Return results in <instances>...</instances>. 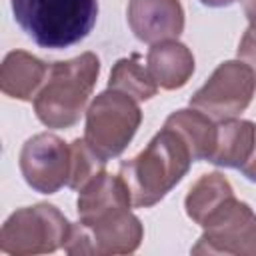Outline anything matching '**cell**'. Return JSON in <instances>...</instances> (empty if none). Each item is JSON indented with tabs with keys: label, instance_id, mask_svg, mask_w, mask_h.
<instances>
[{
	"label": "cell",
	"instance_id": "11",
	"mask_svg": "<svg viewBox=\"0 0 256 256\" xmlns=\"http://www.w3.org/2000/svg\"><path fill=\"white\" fill-rule=\"evenodd\" d=\"M146 62L150 76L164 90L182 88L194 74V56L190 48L178 40H162L152 44Z\"/></svg>",
	"mask_w": 256,
	"mask_h": 256
},
{
	"label": "cell",
	"instance_id": "15",
	"mask_svg": "<svg viewBox=\"0 0 256 256\" xmlns=\"http://www.w3.org/2000/svg\"><path fill=\"white\" fill-rule=\"evenodd\" d=\"M164 126L176 130L184 138L194 160H208L212 156L218 124H214V118H210L202 110L198 108L176 110L166 118Z\"/></svg>",
	"mask_w": 256,
	"mask_h": 256
},
{
	"label": "cell",
	"instance_id": "5",
	"mask_svg": "<svg viewBox=\"0 0 256 256\" xmlns=\"http://www.w3.org/2000/svg\"><path fill=\"white\" fill-rule=\"evenodd\" d=\"M72 224L48 202L20 208L8 216L0 230V250L12 256L50 254L64 248Z\"/></svg>",
	"mask_w": 256,
	"mask_h": 256
},
{
	"label": "cell",
	"instance_id": "19",
	"mask_svg": "<svg viewBox=\"0 0 256 256\" xmlns=\"http://www.w3.org/2000/svg\"><path fill=\"white\" fill-rule=\"evenodd\" d=\"M238 58L254 72L256 76V30L248 28L238 44Z\"/></svg>",
	"mask_w": 256,
	"mask_h": 256
},
{
	"label": "cell",
	"instance_id": "10",
	"mask_svg": "<svg viewBox=\"0 0 256 256\" xmlns=\"http://www.w3.org/2000/svg\"><path fill=\"white\" fill-rule=\"evenodd\" d=\"M128 24L140 42L174 40L184 30V8L180 0H130Z\"/></svg>",
	"mask_w": 256,
	"mask_h": 256
},
{
	"label": "cell",
	"instance_id": "2",
	"mask_svg": "<svg viewBox=\"0 0 256 256\" xmlns=\"http://www.w3.org/2000/svg\"><path fill=\"white\" fill-rule=\"evenodd\" d=\"M100 60L94 52H82L76 58L54 62L48 78L34 96V112L48 128L74 126L96 86Z\"/></svg>",
	"mask_w": 256,
	"mask_h": 256
},
{
	"label": "cell",
	"instance_id": "9",
	"mask_svg": "<svg viewBox=\"0 0 256 256\" xmlns=\"http://www.w3.org/2000/svg\"><path fill=\"white\" fill-rule=\"evenodd\" d=\"M70 146L56 134L42 132L28 138L20 150V172L40 194H54L70 178Z\"/></svg>",
	"mask_w": 256,
	"mask_h": 256
},
{
	"label": "cell",
	"instance_id": "16",
	"mask_svg": "<svg viewBox=\"0 0 256 256\" xmlns=\"http://www.w3.org/2000/svg\"><path fill=\"white\" fill-rule=\"evenodd\" d=\"M232 196H234V190L230 182L224 178V174L210 172V174H202L190 186L184 200V208L192 222H196L198 226H204L206 220L218 208H222Z\"/></svg>",
	"mask_w": 256,
	"mask_h": 256
},
{
	"label": "cell",
	"instance_id": "8",
	"mask_svg": "<svg viewBox=\"0 0 256 256\" xmlns=\"http://www.w3.org/2000/svg\"><path fill=\"white\" fill-rule=\"evenodd\" d=\"M202 228L192 254L256 256V214L236 196L218 208Z\"/></svg>",
	"mask_w": 256,
	"mask_h": 256
},
{
	"label": "cell",
	"instance_id": "17",
	"mask_svg": "<svg viewBox=\"0 0 256 256\" xmlns=\"http://www.w3.org/2000/svg\"><path fill=\"white\" fill-rule=\"evenodd\" d=\"M108 88L120 90L128 96H132L136 102L150 100L158 92V84L150 76L148 68L140 64V58L134 54L130 58H120L108 78Z\"/></svg>",
	"mask_w": 256,
	"mask_h": 256
},
{
	"label": "cell",
	"instance_id": "21",
	"mask_svg": "<svg viewBox=\"0 0 256 256\" xmlns=\"http://www.w3.org/2000/svg\"><path fill=\"white\" fill-rule=\"evenodd\" d=\"M244 14L250 22V28L256 30V0H244Z\"/></svg>",
	"mask_w": 256,
	"mask_h": 256
},
{
	"label": "cell",
	"instance_id": "1",
	"mask_svg": "<svg viewBox=\"0 0 256 256\" xmlns=\"http://www.w3.org/2000/svg\"><path fill=\"white\" fill-rule=\"evenodd\" d=\"M192 160L184 138L164 126L140 154L120 166V178L128 186L132 206L148 208L160 202L186 176Z\"/></svg>",
	"mask_w": 256,
	"mask_h": 256
},
{
	"label": "cell",
	"instance_id": "18",
	"mask_svg": "<svg viewBox=\"0 0 256 256\" xmlns=\"http://www.w3.org/2000/svg\"><path fill=\"white\" fill-rule=\"evenodd\" d=\"M70 178H68V186L72 190H80L88 180H92L96 174H100L102 170H106V160L100 158L90 146L88 142L82 138H76L70 144Z\"/></svg>",
	"mask_w": 256,
	"mask_h": 256
},
{
	"label": "cell",
	"instance_id": "13",
	"mask_svg": "<svg viewBox=\"0 0 256 256\" xmlns=\"http://www.w3.org/2000/svg\"><path fill=\"white\" fill-rule=\"evenodd\" d=\"M48 66L24 50H12L6 54L0 68V88L6 96L16 100H32L38 86L46 80Z\"/></svg>",
	"mask_w": 256,
	"mask_h": 256
},
{
	"label": "cell",
	"instance_id": "20",
	"mask_svg": "<svg viewBox=\"0 0 256 256\" xmlns=\"http://www.w3.org/2000/svg\"><path fill=\"white\" fill-rule=\"evenodd\" d=\"M242 170V174L248 178V180H252V182H256V146H254V152H252V156H250V160L240 168Z\"/></svg>",
	"mask_w": 256,
	"mask_h": 256
},
{
	"label": "cell",
	"instance_id": "7",
	"mask_svg": "<svg viewBox=\"0 0 256 256\" xmlns=\"http://www.w3.org/2000/svg\"><path fill=\"white\" fill-rule=\"evenodd\" d=\"M256 92V76L242 60L222 62L202 88L190 98V106L214 120H230L242 114Z\"/></svg>",
	"mask_w": 256,
	"mask_h": 256
},
{
	"label": "cell",
	"instance_id": "4",
	"mask_svg": "<svg viewBox=\"0 0 256 256\" xmlns=\"http://www.w3.org/2000/svg\"><path fill=\"white\" fill-rule=\"evenodd\" d=\"M140 122L142 110L138 102L120 90L108 88L100 92L86 110L84 140L100 158L110 160L126 150Z\"/></svg>",
	"mask_w": 256,
	"mask_h": 256
},
{
	"label": "cell",
	"instance_id": "6",
	"mask_svg": "<svg viewBox=\"0 0 256 256\" xmlns=\"http://www.w3.org/2000/svg\"><path fill=\"white\" fill-rule=\"evenodd\" d=\"M144 238V228L130 208L104 212L90 220H78L70 228L64 252L80 256L132 254Z\"/></svg>",
	"mask_w": 256,
	"mask_h": 256
},
{
	"label": "cell",
	"instance_id": "3",
	"mask_svg": "<svg viewBox=\"0 0 256 256\" xmlns=\"http://www.w3.org/2000/svg\"><path fill=\"white\" fill-rule=\"evenodd\" d=\"M12 14L38 46L60 50L92 32L98 0H12Z\"/></svg>",
	"mask_w": 256,
	"mask_h": 256
},
{
	"label": "cell",
	"instance_id": "14",
	"mask_svg": "<svg viewBox=\"0 0 256 256\" xmlns=\"http://www.w3.org/2000/svg\"><path fill=\"white\" fill-rule=\"evenodd\" d=\"M256 146V124L250 120H220L216 144L208 162L224 168H242Z\"/></svg>",
	"mask_w": 256,
	"mask_h": 256
},
{
	"label": "cell",
	"instance_id": "12",
	"mask_svg": "<svg viewBox=\"0 0 256 256\" xmlns=\"http://www.w3.org/2000/svg\"><path fill=\"white\" fill-rule=\"evenodd\" d=\"M130 206H132V198L128 186L120 176H112L106 170H102L92 180H88L80 188L76 200L78 220H90L104 212L130 208Z\"/></svg>",
	"mask_w": 256,
	"mask_h": 256
},
{
	"label": "cell",
	"instance_id": "22",
	"mask_svg": "<svg viewBox=\"0 0 256 256\" xmlns=\"http://www.w3.org/2000/svg\"><path fill=\"white\" fill-rule=\"evenodd\" d=\"M204 6H210V8H224V6H230L238 0H200Z\"/></svg>",
	"mask_w": 256,
	"mask_h": 256
}]
</instances>
